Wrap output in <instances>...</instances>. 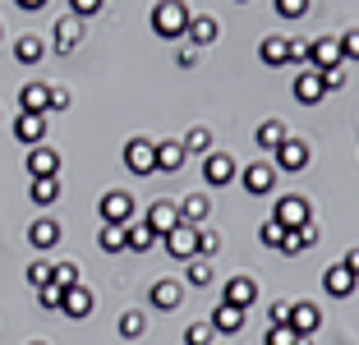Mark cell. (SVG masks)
<instances>
[{
    "instance_id": "obj_24",
    "label": "cell",
    "mask_w": 359,
    "mask_h": 345,
    "mask_svg": "<svg viewBox=\"0 0 359 345\" xmlns=\"http://www.w3.org/2000/svg\"><path fill=\"white\" fill-rule=\"evenodd\" d=\"M217 19H212V14H194L189 19V32H184V37H189V46H212L217 42Z\"/></svg>"
},
{
    "instance_id": "obj_55",
    "label": "cell",
    "mask_w": 359,
    "mask_h": 345,
    "mask_svg": "<svg viewBox=\"0 0 359 345\" xmlns=\"http://www.w3.org/2000/svg\"><path fill=\"white\" fill-rule=\"evenodd\" d=\"M240 5H244V0H240Z\"/></svg>"
},
{
    "instance_id": "obj_33",
    "label": "cell",
    "mask_w": 359,
    "mask_h": 345,
    "mask_svg": "<svg viewBox=\"0 0 359 345\" xmlns=\"http://www.w3.org/2000/svg\"><path fill=\"white\" fill-rule=\"evenodd\" d=\"M184 281L198 290V285H212V262L208 258H194V262H184Z\"/></svg>"
},
{
    "instance_id": "obj_8",
    "label": "cell",
    "mask_w": 359,
    "mask_h": 345,
    "mask_svg": "<svg viewBox=\"0 0 359 345\" xmlns=\"http://www.w3.org/2000/svg\"><path fill=\"white\" fill-rule=\"evenodd\" d=\"M143 226H148L152 235H157V240H166L170 230H175V226H184V221H180V208H175L170 198H157V203L148 208V217H143Z\"/></svg>"
},
{
    "instance_id": "obj_37",
    "label": "cell",
    "mask_w": 359,
    "mask_h": 345,
    "mask_svg": "<svg viewBox=\"0 0 359 345\" xmlns=\"http://www.w3.org/2000/svg\"><path fill=\"white\" fill-rule=\"evenodd\" d=\"M97 244H102L106 253H120V249H125V226H102Z\"/></svg>"
},
{
    "instance_id": "obj_15",
    "label": "cell",
    "mask_w": 359,
    "mask_h": 345,
    "mask_svg": "<svg viewBox=\"0 0 359 345\" xmlns=\"http://www.w3.org/2000/svg\"><path fill=\"white\" fill-rule=\"evenodd\" d=\"M51 111V88L46 83H23L19 88V115H46Z\"/></svg>"
},
{
    "instance_id": "obj_2",
    "label": "cell",
    "mask_w": 359,
    "mask_h": 345,
    "mask_svg": "<svg viewBox=\"0 0 359 345\" xmlns=\"http://www.w3.org/2000/svg\"><path fill=\"white\" fill-rule=\"evenodd\" d=\"M97 212H102V226H134V198H129L125 189H111V194H102Z\"/></svg>"
},
{
    "instance_id": "obj_6",
    "label": "cell",
    "mask_w": 359,
    "mask_h": 345,
    "mask_svg": "<svg viewBox=\"0 0 359 345\" xmlns=\"http://www.w3.org/2000/svg\"><path fill=\"white\" fill-rule=\"evenodd\" d=\"M272 221H281L285 230H299V226L313 221V208H309V198H299V194H285V198L272 208Z\"/></svg>"
},
{
    "instance_id": "obj_51",
    "label": "cell",
    "mask_w": 359,
    "mask_h": 345,
    "mask_svg": "<svg viewBox=\"0 0 359 345\" xmlns=\"http://www.w3.org/2000/svg\"><path fill=\"white\" fill-rule=\"evenodd\" d=\"M23 14H37V10H46V0H14Z\"/></svg>"
},
{
    "instance_id": "obj_1",
    "label": "cell",
    "mask_w": 359,
    "mask_h": 345,
    "mask_svg": "<svg viewBox=\"0 0 359 345\" xmlns=\"http://www.w3.org/2000/svg\"><path fill=\"white\" fill-rule=\"evenodd\" d=\"M189 19L194 14L180 5V0H161V5H152V32L157 37H184L189 32Z\"/></svg>"
},
{
    "instance_id": "obj_10",
    "label": "cell",
    "mask_w": 359,
    "mask_h": 345,
    "mask_svg": "<svg viewBox=\"0 0 359 345\" xmlns=\"http://www.w3.org/2000/svg\"><path fill=\"white\" fill-rule=\"evenodd\" d=\"M161 244H166V253H170V258H180V262L198 258V230H194V226H175Z\"/></svg>"
},
{
    "instance_id": "obj_48",
    "label": "cell",
    "mask_w": 359,
    "mask_h": 345,
    "mask_svg": "<svg viewBox=\"0 0 359 345\" xmlns=\"http://www.w3.org/2000/svg\"><path fill=\"white\" fill-rule=\"evenodd\" d=\"M285 65H309V42H290V51H285Z\"/></svg>"
},
{
    "instance_id": "obj_36",
    "label": "cell",
    "mask_w": 359,
    "mask_h": 345,
    "mask_svg": "<svg viewBox=\"0 0 359 345\" xmlns=\"http://www.w3.org/2000/svg\"><path fill=\"white\" fill-rule=\"evenodd\" d=\"M258 240H263L267 249H281V244H285V226H281V221H272V217H267L263 226H258Z\"/></svg>"
},
{
    "instance_id": "obj_47",
    "label": "cell",
    "mask_w": 359,
    "mask_h": 345,
    "mask_svg": "<svg viewBox=\"0 0 359 345\" xmlns=\"http://www.w3.org/2000/svg\"><path fill=\"white\" fill-rule=\"evenodd\" d=\"M323 88H327V93H337V88H346V69H323Z\"/></svg>"
},
{
    "instance_id": "obj_29",
    "label": "cell",
    "mask_w": 359,
    "mask_h": 345,
    "mask_svg": "<svg viewBox=\"0 0 359 345\" xmlns=\"http://www.w3.org/2000/svg\"><path fill=\"white\" fill-rule=\"evenodd\" d=\"M152 244H161V240L152 235L148 226H143V221H138V226H125V249H129V253H148Z\"/></svg>"
},
{
    "instance_id": "obj_39",
    "label": "cell",
    "mask_w": 359,
    "mask_h": 345,
    "mask_svg": "<svg viewBox=\"0 0 359 345\" xmlns=\"http://www.w3.org/2000/svg\"><path fill=\"white\" fill-rule=\"evenodd\" d=\"M263 345H299V336L290 327H267L263 332Z\"/></svg>"
},
{
    "instance_id": "obj_7",
    "label": "cell",
    "mask_w": 359,
    "mask_h": 345,
    "mask_svg": "<svg viewBox=\"0 0 359 345\" xmlns=\"http://www.w3.org/2000/svg\"><path fill=\"white\" fill-rule=\"evenodd\" d=\"M235 175H240V166H235L231 152H208V157H203V180H208V189H226Z\"/></svg>"
},
{
    "instance_id": "obj_50",
    "label": "cell",
    "mask_w": 359,
    "mask_h": 345,
    "mask_svg": "<svg viewBox=\"0 0 359 345\" xmlns=\"http://www.w3.org/2000/svg\"><path fill=\"white\" fill-rule=\"evenodd\" d=\"M51 111H69V88H51Z\"/></svg>"
},
{
    "instance_id": "obj_26",
    "label": "cell",
    "mask_w": 359,
    "mask_h": 345,
    "mask_svg": "<svg viewBox=\"0 0 359 345\" xmlns=\"http://www.w3.org/2000/svg\"><path fill=\"white\" fill-rule=\"evenodd\" d=\"M14 60H19V65H42L46 60V42H42V37H32V32H23L19 42H14Z\"/></svg>"
},
{
    "instance_id": "obj_46",
    "label": "cell",
    "mask_w": 359,
    "mask_h": 345,
    "mask_svg": "<svg viewBox=\"0 0 359 345\" xmlns=\"http://www.w3.org/2000/svg\"><path fill=\"white\" fill-rule=\"evenodd\" d=\"M285 323H290V304L276 299L272 309H267V327H285Z\"/></svg>"
},
{
    "instance_id": "obj_30",
    "label": "cell",
    "mask_w": 359,
    "mask_h": 345,
    "mask_svg": "<svg viewBox=\"0 0 359 345\" xmlns=\"http://www.w3.org/2000/svg\"><path fill=\"white\" fill-rule=\"evenodd\" d=\"M180 166H184V147L180 143H157V170L161 175H175Z\"/></svg>"
},
{
    "instance_id": "obj_4",
    "label": "cell",
    "mask_w": 359,
    "mask_h": 345,
    "mask_svg": "<svg viewBox=\"0 0 359 345\" xmlns=\"http://www.w3.org/2000/svg\"><path fill=\"white\" fill-rule=\"evenodd\" d=\"M276 175H281V170L272 166V161H254V166H244L240 170V184H244V194H254V198H263V194H272L276 189Z\"/></svg>"
},
{
    "instance_id": "obj_14",
    "label": "cell",
    "mask_w": 359,
    "mask_h": 345,
    "mask_svg": "<svg viewBox=\"0 0 359 345\" xmlns=\"http://www.w3.org/2000/svg\"><path fill=\"white\" fill-rule=\"evenodd\" d=\"M341 65V42L337 37H318V42H309V69H337Z\"/></svg>"
},
{
    "instance_id": "obj_42",
    "label": "cell",
    "mask_w": 359,
    "mask_h": 345,
    "mask_svg": "<svg viewBox=\"0 0 359 345\" xmlns=\"http://www.w3.org/2000/svg\"><path fill=\"white\" fill-rule=\"evenodd\" d=\"M276 14H281V19H304L309 0H276Z\"/></svg>"
},
{
    "instance_id": "obj_19",
    "label": "cell",
    "mask_w": 359,
    "mask_h": 345,
    "mask_svg": "<svg viewBox=\"0 0 359 345\" xmlns=\"http://www.w3.org/2000/svg\"><path fill=\"white\" fill-rule=\"evenodd\" d=\"M290 332L295 336H313L318 327H323V313H318V304H290Z\"/></svg>"
},
{
    "instance_id": "obj_41",
    "label": "cell",
    "mask_w": 359,
    "mask_h": 345,
    "mask_svg": "<svg viewBox=\"0 0 359 345\" xmlns=\"http://www.w3.org/2000/svg\"><path fill=\"white\" fill-rule=\"evenodd\" d=\"M337 42H341V60H359V28H350V32H341Z\"/></svg>"
},
{
    "instance_id": "obj_11",
    "label": "cell",
    "mask_w": 359,
    "mask_h": 345,
    "mask_svg": "<svg viewBox=\"0 0 359 345\" xmlns=\"http://www.w3.org/2000/svg\"><path fill=\"white\" fill-rule=\"evenodd\" d=\"M290 93H295V102H299V106H318L323 97H327V88H323V74L304 65V69L295 74V88H290Z\"/></svg>"
},
{
    "instance_id": "obj_23",
    "label": "cell",
    "mask_w": 359,
    "mask_h": 345,
    "mask_svg": "<svg viewBox=\"0 0 359 345\" xmlns=\"http://www.w3.org/2000/svg\"><path fill=\"white\" fill-rule=\"evenodd\" d=\"M79 37H83V19H74V14H65L60 23H55V51L69 55L79 46Z\"/></svg>"
},
{
    "instance_id": "obj_25",
    "label": "cell",
    "mask_w": 359,
    "mask_h": 345,
    "mask_svg": "<svg viewBox=\"0 0 359 345\" xmlns=\"http://www.w3.org/2000/svg\"><path fill=\"white\" fill-rule=\"evenodd\" d=\"M285 138H290V134H285V125H281V120H263V125L254 129V143L263 147V152H272V157H276V147H281Z\"/></svg>"
},
{
    "instance_id": "obj_32",
    "label": "cell",
    "mask_w": 359,
    "mask_h": 345,
    "mask_svg": "<svg viewBox=\"0 0 359 345\" xmlns=\"http://www.w3.org/2000/svg\"><path fill=\"white\" fill-rule=\"evenodd\" d=\"M180 147H184V157H189V152H194V157H208V152H212V134L203 125H194L189 134L180 138Z\"/></svg>"
},
{
    "instance_id": "obj_22",
    "label": "cell",
    "mask_w": 359,
    "mask_h": 345,
    "mask_svg": "<svg viewBox=\"0 0 359 345\" xmlns=\"http://www.w3.org/2000/svg\"><path fill=\"white\" fill-rule=\"evenodd\" d=\"M175 208H180V221H184V226H194V230H198V226H203V221H208V212H212V203H208V198H203V194H184V198H180V203H175Z\"/></svg>"
},
{
    "instance_id": "obj_18",
    "label": "cell",
    "mask_w": 359,
    "mask_h": 345,
    "mask_svg": "<svg viewBox=\"0 0 359 345\" xmlns=\"http://www.w3.org/2000/svg\"><path fill=\"white\" fill-rule=\"evenodd\" d=\"M93 304H97V299H93V290L79 281V285H69V290H65L60 313H65V318H88V313H93Z\"/></svg>"
},
{
    "instance_id": "obj_53",
    "label": "cell",
    "mask_w": 359,
    "mask_h": 345,
    "mask_svg": "<svg viewBox=\"0 0 359 345\" xmlns=\"http://www.w3.org/2000/svg\"><path fill=\"white\" fill-rule=\"evenodd\" d=\"M28 345H46V341H28Z\"/></svg>"
},
{
    "instance_id": "obj_17",
    "label": "cell",
    "mask_w": 359,
    "mask_h": 345,
    "mask_svg": "<svg viewBox=\"0 0 359 345\" xmlns=\"http://www.w3.org/2000/svg\"><path fill=\"white\" fill-rule=\"evenodd\" d=\"M28 244H32V249H55V244H60V221H55V217H37V221H32V226H28Z\"/></svg>"
},
{
    "instance_id": "obj_35",
    "label": "cell",
    "mask_w": 359,
    "mask_h": 345,
    "mask_svg": "<svg viewBox=\"0 0 359 345\" xmlns=\"http://www.w3.org/2000/svg\"><path fill=\"white\" fill-rule=\"evenodd\" d=\"M83 276H79V267L74 262H55L51 267V285H60V290H69V285H79Z\"/></svg>"
},
{
    "instance_id": "obj_49",
    "label": "cell",
    "mask_w": 359,
    "mask_h": 345,
    "mask_svg": "<svg viewBox=\"0 0 359 345\" xmlns=\"http://www.w3.org/2000/svg\"><path fill=\"white\" fill-rule=\"evenodd\" d=\"M175 65H180V69H194V65H198V46H180Z\"/></svg>"
},
{
    "instance_id": "obj_40",
    "label": "cell",
    "mask_w": 359,
    "mask_h": 345,
    "mask_svg": "<svg viewBox=\"0 0 359 345\" xmlns=\"http://www.w3.org/2000/svg\"><path fill=\"white\" fill-rule=\"evenodd\" d=\"M222 249V240H217V230H208V226H198V258H212V253Z\"/></svg>"
},
{
    "instance_id": "obj_13",
    "label": "cell",
    "mask_w": 359,
    "mask_h": 345,
    "mask_svg": "<svg viewBox=\"0 0 359 345\" xmlns=\"http://www.w3.org/2000/svg\"><path fill=\"white\" fill-rule=\"evenodd\" d=\"M28 175L32 180H51V175H60V152L55 147H28Z\"/></svg>"
},
{
    "instance_id": "obj_44",
    "label": "cell",
    "mask_w": 359,
    "mask_h": 345,
    "mask_svg": "<svg viewBox=\"0 0 359 345\" xmlns=\"http://www.w3.org/2000/svg\"><path fill=\"white\" fill-rule=\"evenodd\" d=\"M60 299H65L60 285H42V290H37V304H42V309H55V313H60Z\"/></svg>"
},
{
    "instance_id": "obj_43",
    "label": "cell",
    "mask_w": 359,
    "mask_h": 345,
    "mask_svg": "<svg viewBox=\"0 0 359 345\" xmlns=\"http://www.w3.org/2000/svg\"><path fill=\"white\" fill-rule=\"evenodd\" d=\"M28 285H32V290L51 285V262H32V267H28Z\"/></svg>"
},
{
    "instance_id": "obj_27",
    "label": "cell",
    "mask_w": 359,
    "mask_h": 345,
    "mask_svg": "<svg viewBox=\"0 0 359 345\" xmlns=\"http://www.w3.org/2000/svg\"><path fill=\"white\" fill-rule=\"evenodd\" d=\"M244 327V309H235V304H217L212 309V332H240Z\"/></svg>"
},
{
    "instance_id": "obj_52",
    "label": "cell",
    "mask_w": 359,
    "mask_h": 345,
    "mask_svg": "<svg viewBox=\"0 0 359 345\" xmlns=\"http://www.w3.org/2000/svg\"><path fill=\"white\" fill-rule=\"evenodd\" d=\"M346 267H350V272L359 276V249H350V253H346Z\"/></svg>"
},
{
    "instance_id": "obj_16",
    "label": "cell",
    "mask_w": 359,
    "mask_h": 345,
    "mask_svg": "<svg viewBox=\"0 0 359 345\" xmlns=\"http://www.w3.org/2000/svg\"><path fill=\"white\" fill-rule=\"evenodd\" d=\"M254 299H258L254 276H231L226 290H222V304H235V309H244V313H249V304H254Z\"/></svg>"
},
{
    "instance_id": "obj_21",
    "label": "cell",
    "mask_w": 359,
    "mask_h": 345,
    "mask_svg": "<svg viewBox=\"0 0 359 345\" xmlns=\"http://www.w3.org/2000/svg\"><path fill=\"white\" fill-rule=\"evenodd\" d=\"M313 244H318V226L309 221V226H299V230H285V244H281L276 253H285V258H299V253L313 249Z\"/></svg>"
},
{
    "instance_id": "obj_45",
    "label": "cell",
    "mask_w": 359,
    "mask_h": 345,
    "mask_svg": "<svg viewBox=\"0 0 359 345\" xmlns=\"http://www.w3.org/2000/svg\"><path fill=\"white\" fill-rule=\"evenodd\" d=\"M102 5H106V0H69V14H74V19H93Z\"/></svg>"
},
{
    "instance_id": "obj_31",
    "label": "cell",
    "mask_w": 359,
    "mask_h": 345,
    "mask_svg": "<svg viewBox=\"0 0 359 345\" xmlns=\"http://www.w3.org/2000/svg\"><path fill=\"white\" fill-rule=\"evenodd\" d=\"M285 51H290V42H285V37H263V42H258V60L263 65H285Z\"/></svg>"
},
{
    "instance_id": "obj_28",
    "label": "cell",
    "mask_w": 359,
    "mask_h": 345,
    "mask_svg": "<svg viewBox=\"0 0 359 345\" xmlns=\"http://www.w3.org/2000/svg\"><path fill=\"white\" fill-rule=\"evenodd\" d=\"M28 198L37 203V208H51V203L60 198V175H51V180H32V184H28Z\"/></svg>"
},
{
    "instance_id": "obj_20",
    "label": "cell",
    "mask_w": 359,
    "mask_h": 345,
    "mask_svg": "<svg viewBox=\"0 0 359 345\" xmlns=\"http://www.w3.org/2000/svg\"><path fill=\"white\" fill-rule=\"evenodd\" d=\"M14 138H19L23 147H42V138H46V115H19V120H14Z\"/></svg>"
},
{
    "instance_id": "obj_5",
    "label": "cell",
    "mask_w": 359,
    "mask_h": 345,
    "mask_svg": "<svg viewBox=\"0 0 359 345\" xmlns=\"http://www.w3.org/2000/svg\"><path fill=\"white\" fill-rule=\"evenodd\" d=\"M125 166H129V175H152V170H157V143H152V138H129L125 143Z\"/></svg>"
},
{
    "instance_id": "obj_34",
    "label": "cell",
    "mask_w": 359,
    "mask_h": 345,
    "mask_svg": "<svg viewBox=\"0 0 359 345\" xmlns=\"http://www.w3.org/2000/svg\"><path fill=\"white\" fill-rule=\"evenodd\" d=\"M143 327H148V318L138 313V309H125V313H120V336H125V341H138Z\"/></svg>"
},
{
    "instance_id": "obj_3",
    "label": "cell",
    "mask_w": 359,
    "mask_h": 345,
    "mask_svg": "<svg viewBox=\"0 0 359 345\" xmlns=\"http://www.w3.org/2000/svg\"><path fill=\"white\" fill-rule=\"evenodd\" d=\"M309 157H313V152H309V143H304V138H295V134H290V138H285L281 147H276L272 166L281 170V175H299V170L309 166Z\"/></svg>"
},
{
    "instance_id": "obj_12",
    "label": "cell",
    "mask_w": 359,
    "mask_h": 345,
    "mask_svg": "<svg viewBox=\"0 0 359 345\" xmlns=\"http://www.w3.org/2000/svg\"><path fill=\"white\" fill-rule=\"evenodd\" d=\"M355 285H359V276L350 272L346 262H332L327 272H323V290H327L332 299H350V295H355Z\"/></svg>"
},
{
    "instance_id": "obj_9",
    "label": "cell",
    "mask_w": 359,
    "mask_h": 345,
    "mask_svg": "<svg viewBox=\"0 0 359 345\" xmlns=\"http://www.w3.org/2000/svg\"><path fill=\"white\" fill-rule=\"evenodd\" d=\"M180 299H184V281H170V276H157V281L148 285V304H152V309H161V313L180 309Z\"/></svg>"
},
{
    "instance_id": "obj_54",
    "label": "cell",
    "mask_w": 359,
    "mask_h": 345,
    "mask_svg": "<svg viewBox=\"0 0 359 345\" xmlns=\"http://www.w3.org/2000/svg\"><path fill=\"white\" fill-rule=\"evenodd\" d=\"M0 37H5V28H0Z\"/></svg>"
},
{
    "instance_id": "obj_38",
    "label": "cell",
    "mask_w": 359,
    "mask_h": 345,
    "mask_svg": "<svg viewBox=\"0 0 359 345\" xmlns=\"http://www.w3.org/2000/svg\"><path fill=\"white\" fill-rule=\"evenodd\" d=\"M184 345H212V323H189L184 327Z\"/></svg>"
}]
</instances>
